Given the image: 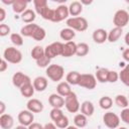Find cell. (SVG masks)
<instances>
[{
  "mask_svg": "<svg viewBox=\"0 0 129 129\" xmlns=\"http://www.w3.org/2000/svg\"><path fill=\"white\" fill-rule=\"evenodd\" d=\"M14 125V119L10 114H3L0 116V126L2 129H11Z\"/></svg>",
  "mask_w": 129,
  "mask_h": 129,
  "instance_id": "17",
  "label": "cell"
},
{
  "mask_svg": "<svg viewBox=\"0 0 129 129\" xmlns=\"http://www.w3.org/2000/svg\"><path fill=\"white\" fill-rule=\"evenodd\" d=\"M64 106L70 113H77L81 109V105L76 93L72 92L69 96L64 98Z\"/></svg>",
  "mask_w": 129,
  "mask_h": 129,
  "instance_id": "6",
  "label": "cell"
},
{
  "mask_svg": "<svg viewBox=\"0 0 129 129\" xmlns=\"http://www.w3.org/2000/svg\"><path fill=\"white\" fill-rule=\"evenodd\" d=\"M10 33V27L7 24L1 23L0 24V36H6Z\"/></svg>",
  "mask_w": 129,
  "mask_h": 129,
  "instance_id": "44",
  "label": "cell"
},
{
  "mask_svg": "<svg viewBox=\"0 0 129 129\" xmlns=\"http://www.w3.org/2000/svg\"><path fill=\"white\" fill-rule=\"evenodd\" d=\"M30 54H31V57L33 59H35V61H36L39 58H41L43 55H45L44 54V48L42 46H40V45H35L31 49V53Z\"/></svg>",
  "mask_w": 129,
  "mask_h": 129,
  "instance_id": "31",
  "label": "cell"
},
{
  "mask_svg": "<svg viewBox=\"0 0 129 129\" xmlns=\"http://www.w3.org/2000/svg\"><path fill=\"white\" fill-rule=\"evenodd\" d=\"M36 16H35V12L32 9H26L22 14H21V20L27 24L33 23V21L35 20Z\"/></svg>",
  "mask_w": 129,
  "mask_h": 129,
  "instance_id": "25",
  "label": "cell"
},
{
  "mask_svg": "<svg viewBox=\"0 0 129 129\" xmlns=\"http://www.w3.org/2000/svg\"><path fill=\"white\" fill-rule=\"evenodd\" d=\"M80 76L81 74L79 72H76V71H72L70 73H68L67 77H66V82L69 83L70 85H73V86H76L79 84V79H80Z\"/></svg>",
  "mask_w": 129,
  "mask_h": 129,
  "instance_id": "27",
  "label": "cell"
},
{
  "mask_svg": "<svg viewBox=\"0 0 129 129\" xmlns=\"http://www.w3.org/2000/svg\"><path fill=\"white\" fill-rule=\"evenodd\" d=\"M67 25H68V27H70L74 30L83 32V31H86L88 29L89 23H88V21L85 17L78 16V17L68 18L67 19Z\"/></svg>",
  "mask_w": 129,
  "mask_h": 129,
  "instance_id": "1",
  "label": "cell"
},
{
  "mask_svg": "<svg viewBox=\"0 0 129 129\" xmlns=\"http://www.w3.org/2000/svg\"><path fill=\"white\" fill-rule=\"evenodd\" d=\"M15 129H28V127L23 126V125H18V126L15 127Z\"/></svg>",
  "mask_w": 129,
  "mask_h": 129,
  "instance_id": "52",
  "label": "cell"
},
{
  "mask_svg": "<svg viewBox=\"0 0 129 129\" xmlns=\"http://www.w3.org/2000/svg\"><path fill=\"white\" fill-rule=\"evenodd\" d=\"M7 69H8V62L4 58H2L1 59V62H0V72L1 73H4Z\"/></svg>",
  "mask_w": 129,
  "mask_h": 129,
  "instance_id": "45",
  "label": "cell"
},
{
  "mask_svg": "<svg viewBox=\"0 0 129 129\" xmlns=\"http://www.w3.org/2000/svg\"><path fill=\"white\" fill-rule=\"evenodd\" d=\"M37 26H38V25L35 24V23L26 24V25H24V26L21 28L20 34H21L22 36H25V37H32V35H33V33H34V31H35V29H36Z\"/></svg>",
  "mask_w": 129,
  "mask_h": 129,
  "instance_id": "21",
  "label": "cell"
},
{
  "mask_svg": "<svg viewBox=\"0 0 129 129\" xmlns=\"http://www.w3.org/2000/svg\"><path fill=\"white\" fill-rule=\"evenodd\" d=\"M26 108L32 113H40L43 110V104L38 99H30L26 104Z\"/></svg>",
  "mask_w": 129,
  "mask_h": 129,
  "instance_id": "13",
  "label": "cell"
},
{
  "mask_svg": "<svg viewBox=\"0 0 129 129\" xmlns=\"http://www.w3.org/2000/svg\"><path fill=\"white\" fill-rule=\"evenodd\" d=\"M92 37H93V40L96 43L102 44L106 40H108V32L103 28H98V29L94 30V32L92 34Z\"/></svg>",
  "mask_w": 129,
  "mask_h": 129,
  "instance_id": "12",
  "label": "cell"
},
{
  "mask_svg": "<svg viewBox=\"0 0 129 129\" xmlns=\"http://www.w3.org/2000/svg\"><path fill=\"white\" fill-rule=\"evenodd\" d=\"M124 40H125V43L129 46V31L125 34V37H124Z\"/></svg>",
  "mask_w": 129,
  "mask_h": 129,
  "instance_id": "51",
  "label": "cell"
},
{
  "mask_svg": "<svg viewBox=\"0 0 129 129\" xmlns=\"http://www.w3.org/2000/svg\"><path fill=\"white\" fill-rule=\"evenodd\" d=\"M20 94L24 97V98H31L35 92V89L32 85V83H29V84H26L24 85L23 87H21L20 89Z\"/></svg>",
  "mask_w": 129,
  "mask_h": 129,
  "instance_id": "26",
  "label": "cell"
},
{
  "mask_svg": "<svg viewBox=\"0 0 129 129\" xmlns=\"http://www.w3.org/2000/svg\"><path fill=\"white\" fill-rule=\"evenodd\" d=\"M99 105L102 109L104 110H109L112 106H113V100L112 98H110L109 96H103L100 100H99Z\"/></svg>",
  "mask_w": 129,
  "mask_h": 129,
  "instance_id": "32",
  "label": "cell"
},
{
  "mask_svg": "<svg viewBox=\"0 0 129 129\" xmlns=\"http://www.w3.org/2000/svg\"><path fill=\"white\" fill-rule=\"evenodd\" d=\"M32 85L35 89V91L37 92H43L46 88H47V85H48V81L45 77H42V76H39V77H36L33 82H32Z\"/></svg>",
  "mask_w": 129,
  "mask_h": 129,
  "instance_id": "16",
  "label": "cell"
},
{
  "mask_svg": "<svg viewBox=\"0 0 129 129\" xmlns=\"http://www.w3.org/2000/svg\"><path fill=\"white\" fill-rule=\"evenodd\" d=\"M115 104L120 107V108H128V104H129V100L127 99L126 96L124 95H117L115 97Z\"/></svg>",
  "mask_w": 129,
  "mask_h": 129,
  "instance_id": "34",
  "label": "cell"
},
{
  "mask_svg": "<svg viewBox=\"0 0 129 129\" xmlns=\"http://www.w3.org/2000/svg\"><path fill=\"white\" fill-rule=\"evenodd\" d=\"M5 109H6L5 103H4L3 101H0V114H1V115L5 114Z\"/></svg>",
  "mask_w": 129,
  "mask_h": 129,
  "instance_id": "50",
  "label": "cell"
},
{
  "mask_svg": "<svg viewBox=\"0 0 129 129\" xmlns=\"http://www.w3.org/2000/svg\"><path fill=\"white\" fill-rule=\"evenodd\" d=\"M5 18H6V11H5V9L4 8H0V22L1 23H3V21L5 20Z\"/></svg>",
  "mask_w": 129,
  "mask_h": 129,
  "instance_id": "47",
  "label": "cell"
},
{
  "mask_svg": "<svg viewBox=\"0 0 129 129\" xmlns=\"http://www.w3.org/2000/svg\"><path fill=\"white\" fill-rule=\"evenodd\" d=\"M77 52V43L72 41H68L66 43H63V50H62V54L61 56L63 57H70L73 56L74 54H76Z\"/></svg>",
  "mask_w": 129,
  "mask_h": 129,
  "instance_id": "15",
  "label": "cell"
},
{
  "mask_svg": "<svg viewBox=\"0 0 129 129\" xmlns=\"http://www.w3.org/2000/svg\"><path fill=\"white\" fill-rule=\"evenodd\" d=\"M120 117L117 115V114H115V113H113V112H107V113H105L104 114V116H103V122H104V124L108 127V128H110V129H116V128H118L119 127V125H120Z\"/></svg>",
  "mask_w": 129,
  "mask_h": 129,
  "instance_id": "8",
  "label": "cell"
},
{
  "mask_svg": "<svg viewBox=\"0 0 129 129\" xmlns=\"http://www.w3.org/2000/svg\"><path fill=\"white\" fill-rule=\"evenodd\" d=\"M62 50H63V43L59 42V41H55L52 42L50 44H48L45 48H44V54L48 57V58H53L55 56H58L62 54Z\"/></svg>",
  "mask_w": 129,
  "mask_h": 129,
  "instance_id": "4",
  "label": "cell"
},
{
  "mask_svg": "<svg viewBox=\"0 0 129 129\" xmlns=\"http://www.w3.org/2000/svg\"><path fill=\"white\" fill-rule=\"evenodd\" d=\"M66 129H79L78 127H76V126H69L68 128H66Z\"/></svg>",
  "mask_w": 129,
  "mask_h": 129,
  "instance_id": "54",
  "label": "cell"
},
{
  "mask_svg": "<svg viewBox=\"0 0 129 129\" xmlns=\"http://www.w3.org/2000/svg\"><path fill=\"white\" fill-rule=\"evenodd\" d=\"M17 119H18V122L20 123V125L28 127L30 124L33 123L34 116H33L32 112H30L28 110H22V111L19 112Z\"/></svg>",
  "mask_w": 129,
  "mask_h": 129,
  "instance_id": "11",
  "label": "cell"
},
{
  "mask_svg": "<svg viewBox=\"0 0 129 129\" xmlns=\"http://www.w3.org/2000/svg\"><path fill=\"white\" fill-rule=\"evenodd\" d=\"M118 129H127V128H126V127H119Z\"/></svg>",
  "mask_w": 129,
  "mask_h": 129,
  "instance_id": "55",
  "label": "cell"
},
{
  "mask_svg": "<svg viewBox=\"0 0 129 129\" xmlns=\"http://www.w3.org/2000/svg\"><path fill=\"white\" fill-rule=\"evenodd\" d=\"M74 124L76 127L78 128H84L87 126L88 124V119H87V116H85L84 114H77L75 117H74Z\"/></svg>",
  "mask_w": 129,
  "mask_h": 129,
  "instance_id": "28",
  "label": "cell"
},
{
  "mask_svg": "<svg viewBox=\"0 0 129 129\" xmlns=\"http://www.w3.org/2000/svg\"><path fill=\"white\" fill-rule=\"evenodd\" d=\"M28 129H43V126L37 122H33L28 126Z\"/></svg>",
  "mask_w": 129,
  "mask_h": 129,
  "instance_id": "46",
  "label": "cell"
},
{
  "mask_svg": "<svg viewBox=\"0 0 129 129\" xmlns=\"http://www.w3.org/2000/svg\"><path fill=\"white\" fill-rule=\"evenodd\" d=\"M123 28L120 27H114L108 32V41L110 42H116L122 35Z\"/></svg>",
  "mask_w": 129,
  "mask_h": 129,
  "instance_id": "22",
  "label": "cell"
},
{
  "mask_svg": "<svg viewBox=\"0 0 129 129\" xmlns=\"http://www.w3.org/2000/svg\"><path fill=\"white\" fill-rule=\"evenodd\" d=\"M53 14H54V9H51L47 6L46 8H44L42 10V12L40 13V16L45 20H50L51 21L52 18H53Z\"/></svg>",
  "mask_w": 129,
  "mask_h": 129,
  "instance_id": "38",
  "label": "cell"
},
{
  "mask_svg": "<svg viewBox=\"0 0 129 129\" xmlns=\"http://www.w3.org/2000/svg\"><path fill=\"white\" fill-rule=\"evenodd\" d=\"M3 58L10 63H19L22 60V53L14 46H8L3 52Z\"/></svg>",
  "mask_w": 129,
  "mask_h": 129,
  "instance_id": "2",
  "label": "cell"
},
{
  "mask_svg": "<svg viewBox=\"0 0 129 129\" xmlns=\"http://www.w3.org/2000/svg\"><path fill=\"white\" fill-rule=\"evenodd\" d=\"M57 127L55 126V124L54 123H51V122H49V123H46L44 126H43V129H56Z\"/></svg>",
  "mask_w": 129,
  "mask_h": 129,
  "instance_id": "49",
  "label": "cell"
},
{
  "mask_svg": "<svg viewBox=\"0 0 129 129\" xmlns=\"http://www.w3.org/2000/svg\"><path fill=\"white\" fill-rule=\"evenodd\" d=\"M119 79L125 86L129 87V63L126 64L123 70H121L119 73Z\"/></svg>",
  "mask_w": 129,
  "mask_h": 129,
  "instance_id": "30",
  "label": "cell"
},
{
  "mask_svg": "<svg viewBox=\"0 0 129 129\" xmlns=\"http://www.w3.org/2000/svg\"><path fill=\"white\" fill-rule=\"evenodd\" d=\"M27 8V1L24 0H14V3L12 4V10L15 13L22 14Z\"/></svg>",
  "mask_w": 129,
  "mask_h": 129,
  "instance_id": "23",
  "label": "cell"
},
{
  "mask_svg": "<svg viewBox=\"0 0 129 129\" xmlns=\"http://www.w3.org/2000/svg\"><path fill=\"white\" fill-rule=\"evenodd\" d=\"M81 3H82V5H83V4H85V5H89V4L92 3V1H84V0H82Z\"/></svg>",
  "mask_w": 129,
  "mask_h": 129,
  "instance_id": "53",
  "label": "cell"
},
{
  "mask_svg": "<svg viewBox=\"0 0 129 129\" xmlns=\"http://www.w3.org/2000/svg\"><path fill=\"white\" fill-rule=\"evenodd\" d=\"M45 74L48 79L53 82H59L64 76V70L59 64H50L46 68Z\"/></svg>",
  "mask_w": 129,
  "mask_h": 129,
  "instance_id": "3",
  "label": "cell"
},
{
  "mask_svg": "<svg viewBox=\"0 0 129 129\" xmlns=\"http://www.w3.org/2000/svg\"><path fill=\"white\" fill-rule=\"evenodd\" d=\"M122 56H123V59H124L125 61H128V62H129V48H126V49L123 50Z\"/></svg>",
  "mask_w": 129,
  "mask_h": 129,
  "instance_id": "48",
  "label": "cell"
},
{
  "mask_svg": "<svg viewBox=\"0 0 129 129\" xmlns=\"http://www.w3.org/2000/svg\"><path fill=\"white\" fill-rule=\"evenodd\" d=\"M119 80V74L115 71H109L108 83H116Z\"/></svg>",
  "mask_w": 129,
  "mask_h": 129,
  "instance_id": "42",
  "label": "cell"
},
{
  "mask_svg": "<svg viewBox=\"0 0 129 129\" xmlns=\"http://www.w3.org/2000/svg\"><path fill=\"white\" fill-rule=\"evenodd\" d=\"M120 119L129 125V108H125L121 111V115H120Z\"/></svg>",
  "mask_w": 129,
  "mask_h": 129,
  "instance_id": "43",
  "label": "cell"
},
{
  "mask_svg": "<svg viewBox=\"0 0 129 129\" xmlns=\"http://www.w3.org/2000/svg\"><path fill=\"white\" fill-rule=\"evenodd\" d=\"M89 53V45L86 42H80L77 44V52L78 56H86Z\"/></svg>",
  "mask_w": 129,
  "mask_h": 129,
  "instance_id": "33",
  "label": "cell"
},
{
  "mask_svg": "<svg viewBox=\"0 0 129 129\" xmlns=\"http://www.w3.org/2000/svg\"><path fill=\"white\" fill-rule=\"evenodd\" d=\"M33 4H34V8H35L36 13H38L39 15L42 12V10L48 6L46 0H34L33 1Z\"/></svg>",
  "mask_w": 129,
  "mask_h": 129,
  "instance_id": "36",
  "label": "cell"
},
{
  "mask_svg": "<svg viewBox=\"0 0 129 129\" xmlns=\"http://www.w3.org/2000/svg\"><path fill=\"white\" fill-rule=\"evenodd\" d=\"M56 93L58 95H60L61 97H67L69 96L71 93H72V90H71V85L67 82H60L58 83L57 87H56Z\"/></svg>",
  "mask_w": 129,
  "mask_h": 129,
  "instance_id": "20",
  "label": "cell"
},
{
  "mask_svg": "<svg viewBox=\"0 0 129 129\" xmlns=\"http://www.w3.org/2000/svg\"><path fill=\"white\" fill-rule=\"evenodd\" d=\"M108 75H109V70L105 68H101L96 72V79L100 83H108Z\"/></svg>",
  "mask_w": 129,
  "mask_h": 129,
  "instance_id": "29",
  "label": "cell"
},
{
  "mask_svg": "<svg viewBox=\"0 0 129 129\" xmlns=\"http://www.w3.org/2000/svg\"><path fill=\"white\" fill-rule=\"evenodd\" d=\"M54 124H55V126H56L57 128H59V129H66V128L69 127V118H68L66 115H63V116L60 117L58 120H56V121L54 122Z\"/></svg>",
  "mask_w": 129,
  "mask_h": 129,
  "instance_id": "39",
  "label": "cell"
},
{
  "mask_svg": "<svg viewBox=\"0 0 129 129\" xmlns=\"http://www.w3.org/2000/svg\"><path fill=\"white\" fill-rule=\"evenodd\" d=\"M48 103L52 108L61 109L64 106V99L58 94H51L48 97Z\"/></svg>",
  "mask_w": 129,
  "mask_h": 129,
  "instance_id": "14",
  "label": "cell"
},
{
  "mask_svg": "<svg viewBox=\"0 0 129 129\" xmlns=\"http://www.w3.org/2000/svg\"><path fill=\"white\" fill-rule=\"evenodd\" d=\"M78 86L88 90H93L97 86V79L92 74H81Z\"/></svg>",
  "mask_w": 129,
  "mask_h": 129,
  "instance_id": "5",
  "label": "cell"
},
{
  "mask_svg": "<svg viewBox=\"0 0 129 129\" xmlns=\"http://www.w3.org/2000/svg\"><path fill=\"white\" fill-rule=\"evenodd\" d=\"M45 35H46V32H45L44 28H42L40 26H37L35 31H34V33H33V35H32V38L34 40H36V41H40V40L44 39Z\"/></svg>",
  "mask_w": 129,
  "mask_h": 129,
  "instance_id": "35",
  "label": "cell"
},
{
  "mask_svg": "<svg viewBox=\"0 0 129 129\" xmlns=\"http://www.w3.org/2000/svg\"><path fill=\"white\" fill-rule=\"evenodd\" d=\"M36 64L39 68H47L48 66H50V58H48L46 55H43L41 58L36 60Z\"/></svg>",
  "mask_w": 129,
  "mask_h": 129,
  "instance_id": "41",
  "label": "cell"
},
{
  "mask_svg": "<svg viewBox=\"0 0 129 129\" xmlns=\"http://www.w3.org/2000/svg\"><path fill=\"white\" fill-rule=\"evenodd\" d=\"M76 36V32L74 29L70 28V27H67V28H63L60 30L59 32V37L62 39V40H66L67 42L68 41H72V39Z\"/></svg>",
  "mask_w": 129,
  "mask_h": 129,
  "instance_id": "24",
  "label": "cell"
},
{
  "mask_svg": "<svg viewBox=\"0 0 129 129\" xmlns=\"http://www.w3.org/2000/svg\"><path fill=\"white\" fill-rule=\"evenodd\" d=\"M95 112V107L91 101H84L81 104V113L84 114L87 117H90L94 114Z\"/></svg>",
  "mask_w": 129,
  "mask_h": 129,
  "instance_id": "19",
  "label": "cell"
},
{
  "mask_svg": "<svg viewBox=\"0 0 129 129\" xmlns=\"http://www.w3.org/2000/svg\"><path fill=\"white\" fill-rule=\"evenodd\" d=\"M10 40L16 46L23 45V36L20 33H11L10 34Z\"/></svg>",
  "mask_w": 129,
  "mask_h": 129,
  "instance_id": "37",
  "label": "cell"
},
{
  "mask_svg": "<svg viewBox=\"0 0 129 129\" xmlns=\"http://www.w3.org/2000/svg\"><path fill=\"white\" fill-rule=\"evenodd\" d=\"M49 116H50V119L55 122L56 120H58L60 117L63 116V113L61 111V109H57V108H52L50 113H49Z\"/></svg>",
  "mask_w": 129,
  "mask_h": 129,
  "instance_id": "40",
  "label": "cell"
},
{
  "mask_svg": "<svg viewBox=\"0 0 129 129\" xmlns=\"http://www.w3.org/2000/svg\"><path fill=\"white\" fill-rule=\"evenodd\" d=\"M70 15L69 13V7L66 6L64 4H61L59 6H57L54 9V14H53V18H52V22H60L64 19L68 18V16Z\"/></svg>",
  "mask_w": 129,
  "mask_h": 129,
  "instance_id": "9",
  "label": "cell"
},
{
  "mask_svg": "<svg viewBox=\"0 0 129 129\" xmlns=\"http://www.w3.org/2000/svg\"><path fill=\"white\" fill-rule=\"evenodd\" d=\"M83 11V5L80 1H74L69 6V13L74 17H78Z\"/></svg>",
  "mask_w": 129,
  "mask_h": 129,
  "instance_id": "18",
  "label": "cell"
},
{
  "mask_svg": "<svg viewBox=\"0 0 129 129\" xmlns=\"http://www.w3.org/2000/svg\"><path fill=\"white\" fill-rule=\"evenodd\" d=\"M29 83H31L30 78H29L27 75H25V74H23V73H21V72L15 73V74L13 75V77H12V84H13L16 88H19V89H20L21 87H23L24 85L29 84Z\"/></svg>",
  "mask_w": 129,
  "mask_h": 129,
  "instance_id": "10",
  "label": "cell"
},
{
  "mask_svg": "<svg viewBox=\"0 0 129 129\" xmlns=\"http://www.w3.org/2000/svg\"><path fill=\"white\" fill-rule=\"evenodd\" d=\"M129 22V13L124 10V9H120L118 11H116V13L114 14L113 17V23L115 25V27H120L123 28L124 26H126Z\"/></svg>",
  "mask_w": 129,
  "mask_h": 129,
  "instance_id": "7",
  "label": "cell"
}]
</instances>
